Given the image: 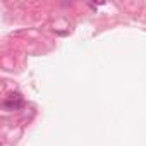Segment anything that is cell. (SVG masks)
I'll return each mask as SVG.
<instances>
[{"mask_svg":"<svg viewBox=\"0 0 146 146\" xmlns=\"http://www.w3.org/2000/svg\"><path fill=\"white\" fill-rule=\"evenodd\" d=\"M21 105H23V100H21L19 95H11V96L4 102V107H5L7 110H16V108H19Z\"/></svg>","mask_w":146,"mask_h":146,"instance_id":"cell-1","label":"cell"}]
</instances>
